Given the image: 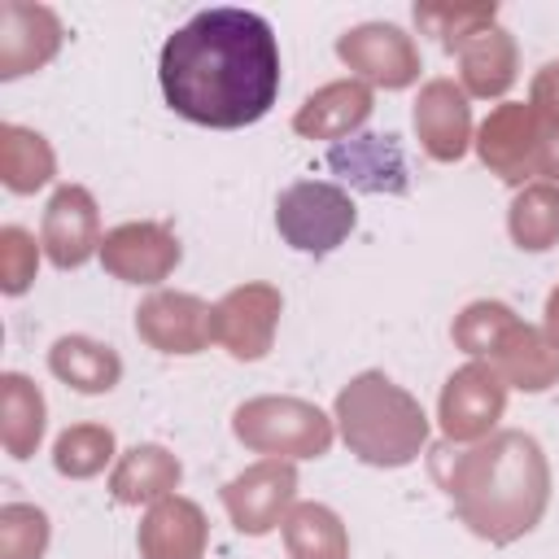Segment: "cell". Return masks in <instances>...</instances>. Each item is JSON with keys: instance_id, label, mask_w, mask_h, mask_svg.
<instances>
[{"instance_id": "26", "label": "cell", "mask_w": 559, "mask_h": 559, "mask_svg": "<svg viewBox=\"0 0 559 559\" xmlns=\"http://www.w3.org/2000/svg\"><path fill=\"white\" fill-rule=\"evenodd\" d=\"M507 231L520 249L542 253L559 240V188L555 183H524L507 210Z\"/></svg>"}, {"instance_id": "16", "label": "cell", "mask_w": 559, "mask_h": 559, "mask_svg": "<svg viewBox=\"0 0 559 559\" xmlns=\"http://www.w3.org/2000/svg\"><path fill=\"white\" fill-rule=\"evenodd\" d=\"M328 166L336 170L341 183L376 197H402L411 188L406 157L397 135H349L328 148Z\"/></svg>"}, {"instance_id": "12", "label": "cell", "mask_w": 559, "mask_h": 559, "mask_svg": "<svg viewBox=\"0 0 559 559\" xmlns=\"http://www.w3.org/2000/svg\"><path fill=\"white\" fill-rule=\"evenodd\" d=\"M100 210L96 197L83 183H61L44 210V227H39V245L48 253L52 266L74 271L83 266L92 253H100Z\"/></svg>"}, {"instance_id": "8", "label": "cell", "mask_w": 559, "mask_h": 559, "mask_svg": "<svg viewBox=\"0 0 559 559\" xmlns=\"http://www.w3.org/2000/svg\"><path fill=\"white\" fill-rule=\"evenodd\" d=\"M336 57L358 74V83H376L384 92H402L419 79V48L393 22H362L336 39Z\"/></svg>"}, {"instance_id": "11", "label": "cell", "mask_w": 559, "mask_h": 559, "mask_svg": "<svg viewBox=\"0 0 559 559\" xmlns=\"http://www.w3.org/2000/svg\"><path fill=\"white\" fill-rule=\"evenodd\" d=\"M135 336L157 354H201L214 341V306L192 293H153L135 310Z\"/></svg>"}, {"instance_id": "33", "label": "cell", "mask_w": 559, "mask_h": 559, "mask_svg": "<svg viewBox=\"0 0 559 559\" xmlns=\"http://www.w3.org/2000/svg\"><path fill=\"white\" fill-rule=\"evenodd\" d=\"M537 175H546V183L559 188V127L550 122L546 140H542V157H537Z\"/></svg>"}, {"instance_id": "17", "label": "cell", "mask_w": 559, "mask_h": 559, "mask_svg": "<svg viewBox=\"0 0 559 559\" xmlns=\"http://www.w3.org/2000/svg\"><path fill=\"white\" fill-rule=\"evenodd\" d=\"M140 559H205L210 524L192 498H162L140 520Z\"/></svg>"}, {"instance_id": "27", "label": "cell", "mask_w": 559, "mask_h": 559, "mask_svg": "<svg viewBox=\"0 0 559 559\" xmlns=\"http://www.w3.org/2000/svg\"><path fill=\"white\" fill-rule=\"evenodd\" d=\"M415 26L432 35L445 52H463L480 31L498 26V4H450V0H424L415 4Z\"/></svg>"}, {"instance_id": "7", "label": "cell", "mask_w": 559, "mask_h": 559, "mask_svg": "<svg viewBox=\"0 0 559 559\" xmlns=\"http://www.w3.org/2000/svg\"><path fill=\"white\" fill-rule=\"evenodd\" d=\"M550 122L524 105V100H507L498 105L480 131H476V153L485 162L489 175H498L502 183H520L537 175V157H542V140H546Z\"/></svg>"}, {"instance_id": "31", "label": "cell", "mask_w": 559, "mask_h": 559, "mask_svg": "<svg viewBox=\"0 0 559 559\" xmlns=\"http://www.w3.org/2000/svg\"><path fill=\"white\" fill-rule=\"evenodd\" d=\"M39 249L35 236L26 227H0V293L4 297H22L31 284H35V271H39Z\"/></svg>"}, {"instance_id": "1", "label": "cell", "mask_w": 559, "mask_h": 559, "mask_svg": "<svg viewBox=\"0 0 559 559\" xmlns=\"http://www.w3.org/2000/svg\"><path fill=\"white\" fill-rule=\"evenodd\" d=\"M157 83L166 105L197 127H253L280 96L275 31L249 9H201L162 44Z\"/></svg>"}, {"instance_id": "15", "label": "cell", "mask_w": 559, "mask_h": 559, "mask_svg": "<svg viewBox=\"0 0 559 559\" xmlns=\"http://www.w3.org/2000/svg\"><path fill=\"white\" fill-rule=\"evenodd\" d=\"M415 135L432 162H459L476 135H472V105L463 83L454 79H432L419 87L415 100Z\"/></svg>"}, {"instance_id": "3", "label": "cell", "mask_w": 559, "mask_h": 559, "mask_svg": "<svg viewBox=\"0 0 559 559\" xmlns=\"http://www.w3.org/2000/svg\"><path fill=\"white\" fill-rule=\"evenodd\" d=\"M336 428L371 467H406L428 445L424 406L384 371H362L336 393Z\"/></svg>"}, {"instance_id": "10", "label": "cell", "mask_w": 559, "mask_h": 559, "mask_svg": "<svg viewBox=\"0 0 559 559\" xmlns=\"http://www.w3.org/2000/svg\"><path fill=\"white\" fill-rule=\"evenodd\" d=\"M280 310H284L280 288H271V284H240L223 301H214V341L231 358L258 362L275 345Z\"/></svg>"}, {"instance_id": "2", "label": "cell", "mask_w": 559, "mask_h": 559, "mask_svg": "<svg viewBox=\"0 0 559 559\" xmlns=\"http://www.w3.org/2000/svg\"><path fill=\"white\" fill-rule=\"evenodd\" d=\"M432 476L441 480L454 515L489 546H511L533 533L550 507V463L528 432H493L472 450H432Z\"/></svg>"}, {"instance_id": "24", "label": "cell", "mask_w": 559, "mask_h": 559, "mask_svg": "<svg viewBox=\"0 0 559 559\" xmlns=\"http://www.w3.org/2000/svg\"><path fill=\"white\" fill-rule=\"evenodd\" d=\"M57 175V153L52 144L17 122H0V183L17 197L39 192Z\"/></svg>"}, {"instance_id": "18", "label": "cell", "mask_w": 559, "mask_h": 559, "mask_svg": "<svg viewBox=\"0 0 559 559\" xmlns=\"http://www.w3.org/2000/svg\"><path fill=\"white\" fill-rule=\"evenodd\" d=\"M371 118V87L358 79H336L301 100L293 114V131L306 140H349Z\"/></svg>"}, {"instance_id": "30", "label": "cell", "mask_w": 559, "mask_h": 559, "mask_svg": "<svg viewBox=\"0 0 559 559\" xmlns=\"http://www.w3.org/2000/svg\"><path fill=\"white\" fill-rule=\"evenodd\" d=\"M48 515L31 502L0 507V559H44L48 550Z\"/></svg>"}, {"instance_id": "19", "label": "cell", "mask_w": 559, "mask_h": 559, "mask_svg": "<svg viewBox=\"0 0 559 559\" xmlns=\"http://www.w3.org/2000/svg\"><path fill=\"white\" fill-rule=\"evenodd\" d=\"M480 362H489L507 380V389H520V393H542L559 380V349L550 345V336L542 328H528L520 319L502 332L493 354Z\"/></svg>"}, {"instance_id": "6", "label": "cell", "mask_w": 559, "mask_h": 559, "mask_svg": "<svg viewBox=\"0 0 559 559\" xmlns=\"http://www.w3.org/2000/svg\"><path fill=\"white\" fill-rule=\"evenodd\" d=\"M502 411H507V380L480 358L459 367L437 397V424L450 445H476L493 437V424L502 419Z\"/></svg>"}, {"instance_id": "34", "label": "cell", "mask_w": 559, "mask_h": 559, "mask_svg": "<svg viewBox=\"0 0 559 559\" xmlns=\"http://www.w3.org/2000/svg\"><path fill=\"white\" fill-rule=\"evenodd\" d=\"M542 332H546L550 345L559 349V284H555V293L546 297V323H542Z\"/></svg>"}, {"instance_id": "20", "label": "cell", "mask_w": 559, "mask_h": 559, "mask_svg": "<svg viewBox=\"0 0 559 559\" xmlns=\"http://www.w3.org/2000/svg\"><path fill=\"white\" fill-rule=\"evenodd\" d=\"M183 480V467L179 459L166 450V445H131L118 463H114V476H109V493L114 502L122 507H140V502H162L179 489Z\"/></svg>"}, {"instance_id": "13", "label": "cell", "mask_w": 559, "mask_h": 559, "mask_svg": "<svg viewBox=\"0 0 559 559\" xmlns=\"http://www.w3.org/2000/svg\"><path fill=\"white\" fill-rule=\"evenodd\" d=\"M100 266L122 284H162L179 266V240L166 223H118L100 240Z\"/></svg>"}, {"instance_id": "25", "label": "cell", "mask_w": 559, "mask_h": 559, "mask_svg": "<svg viewBox=\"0 0 559 559\" xmlns=\"http://www.w3.org/2000/svg\"><path fill=\"white\" fill-rule=\"evenodd\" d=\"M280 528L293 559H349V533L341 515L323 502H293Z\"/></svg>"}, {"instance_id": "5", "label": "cell", "mask_w": 559, "mask_h": 559, "mask_svg": "<svg viewBox=\"0 0 559 559\" xmlns=\"http://www.w3.org/2000/svg\"><path fill=\"white\" fill-rule=\"evenodd\" d=\"M354 223H358V210L341 183L301 179L284 188L275 201V227L284 245H293L297 253H314V258L332 253L354 231Z\"/></svg>"}, {"instance_id": "29", "label": "cell", "mask_w": 559, "mask_h": 559, "mask_svg": "<svg viewBox=\"0 0 559 559\" xmlns=\"http://www.w3.org/2000/svg\"><path fill=\"white\" fill-rule=\"evenodd\" d=\"M511 323H515L511 306H502V301H472V306H463V314L454 319L450 336H454V345H459L463 354L489 358L493 345L502 341V332H507Z\"/></svg>"}, {"instance_id": "14", "label": "cell", "mask_w": 559, "mask_h": 559, "mask_svg": "<svg viewBox=\"0 0 559 559\" xmlns=\"http://www.w3.org/2000/svg\"><path fill=\"white\" fill-rule=\"evenodd\" d=\"M61 17L48 4H0V79H22L61 52Z\"/></svg>"}, {"instance_id": "4", "label": "cell", "mask_w": 559, "mask_h": 559, "mask_svg": "<svg viewBox=\"0 0 559 559\" xmlns=\"http://www.w3.org/2000/svg\"><path fill=\"white\" fill-rule=\"evenodd\" d=\"M240 445L271 459H319L332 450V419L301 397H249L231 415Z\"/></svg>"}, {"instance_id": "22", "label": "cell", "mask_w": 559, "mask_h": 559, "mask_svg": "<svg viewBox=\"0 0 559 559\" xmlns=\"http://www.w3.org/2000/svg\"><path fill=\"white\" fill-rule=\"evenodd\" d=\"M459 66H463L459 70L463 74V92L467 96H480V100H493V96H502L515 83L520 52H515V39L502 26H489V31H480L459 52Z\"/></svg>"}, {"instance_id": "32", "label": "cell", "mask_w": 559, "mask_h": 559, "mask_svg": "<svg viewBox=\"0 0 559 559\" xmlns=\"http://www.w3.org/2000/svg\"><path fill=\"white\" fill-rule=\"evenodd\" d=\"M528 105L559 127V61H546L537 74H533V87H528Z\"/></svg>"}, {"instance_id": "21", "label": "cell", "mask_w": 559, "mask_h": 559, "mask_svg": "<svg viewBox=\"0 0 559 559\" xmlns=\"http://www.w3.org/2000/svg\"><path fill=\"white\" fill-rule=\"evenodd\" d=\"M44 424H48V406L35 380H26L22 371H4L0 376V441L9 450V459H31L44 441Z\"/></svg>"}, {"instance_id": "23", "label": "cell", "mask_w": 559, "mask_h": 559, "mask_svg": "<svg viewBox=\"0 0 559 559\" xmlns=\"http://www.w3.org/2000/svg\"><path fill=\"white\" fill-rule=\"evenodd\" d=\"M48 367L74 393H109L122 380V358L92 336H61L48 349Z\"/></svg>"}, {"instance_id": "9", "label": "cell", "mask_w": 559, "mask_h": 559, "mask_svg": "<svg viewBox=\"0 0 559 559\" xmlns=\"http://www.w3.org/2000/svg\"><path fill=\"white\" fill-rule=\"evenodd\" d=\"M293 498H297V467L288 459H262L223 485V507L231 524L249 537H262L275 524H284Z\"/></svg>"}, {"instance_id": "28", "label": "cell", "mask_w": 559, "mask_h": 559, "mask_svg": "<svg viewBox=\"0 0 559 559\" xmlns=\"http://www.w3.org/2000/svg\"><path fill=\"white\" fill-rule=\"evenodd\" d=\"M109 459H114V432L105 424H74L52 445V467L70 480H87L105 472Z\"/></svg>"}]
</instances>
